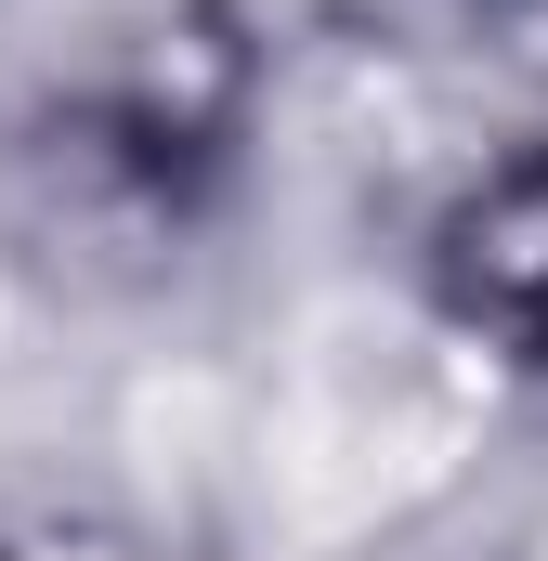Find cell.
Masks as SVG:
<instances>
[{"label":"cell","instance_id":"cell-1","mask_svg":"<svg viewBox=\"0 0 548 561\" xmlns=\"http://www.w3.org/2000/svg\"><path fill=\"white\" fill-rule=\"evenodd\" d=\"M470 287H483V313L548 340V170H523L496 209H470Z\"/></svg>","mask_w":548,"mask_h":561}]
</instances>
